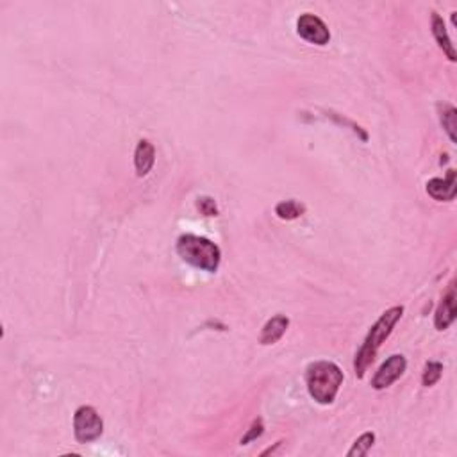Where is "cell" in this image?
Listing matches in <instances>:
<instances>
[{
    "mask_svg": "<svg viewBox=\"0 0 457 457\" xmlns=\"http://www.w3.org/2000/svg\"><path fill=\"white\" fill-rule=\"evenodd\" d=\"M197 206H198V209L202 211V214H206V217H217V214H218L217 202H214V200L211 197L198 198Z\"/></svg>",
    "mask_w": 457,
    "mask_h": 457,
    "instance_id": "cell-17",
    "label": "cell"
},
{
    "mask_svg": "<svg viewBox=\"0 0 457 457\" xmlns=\"http://www.w3.org/2000/svg\"><path fill=\"white\" fill-rule=\"evenodd\" d=\"M402 315H404V307H402V305L389 307L388 311L382 312V317L375 322L374 327L370 329L368 336H366L361 348H359V352L355 354L354 370H355V375H358L359 379L365 377L366 370H368V366L374 362L379 348H381L382 343L388 339V336L391 334L393 327H395L396 322L402 318Z\"/></svg>",
    "mask_w": 457,
    "mask_h": 457,
    "instance_id": "cell-1",
    "label": "cell"
},
{
    "mask_svg": "<svg viewBox=\"0 0 457 457\" xmlns=\"http://www.w3.org/2000/svg\"><path fill=\"white\" fill-rule=\"evenodd\" d=\"M343 372L338 365L331 361L311 362L305 370V384L311 398L318 404L329 406L336 400L343 384Z\"/></svg>",
    "mask_w": 457,
    "mask_h": 457,
    "instance_id": "cell-2",
    "label": "cell"
},
{
    "mask_svg": "<svg viewBox=\"0 0 457 457\" xmlns=\"http://www.w3.org/2000/svg\"><path fill=\"white\" fill-rule=\"evenodd\" d=\"M441 374H443V365L438 361H429L425 365V370H423V375H422V382L425 388H431V386H434L436 382L441 379Z\"/></svg>",
    "mask_w": 457,
    "mask_h": 457,
    "instance_id": "cell-15",
    "label": "cell"
},
{
    "mask_svg": "<svg viewBox=\"0 0 457 457\" xmlns=\"http://www.w3.org/2000/svg\"><path fill=\"white\" fill-rule=\"evenodd\" d=\"M263 432H264V425H263V422H261V420H255V422L252 423L250 429H248L247 434H245L243 438H241V445H247V443L254 441V439L260 438V436L263 434Z\"/></svg>",
    "mask_w": 457,
    "mask_h": 457,
    "instance_id": "cell-16",
    "label": "cell"
},
{
    "mask_svg": "<svg viewBox=\"0 0 457 457\" xmlns=\"http://www.w3.org/2000/svg\"><path fill=\"white\" fill-rule=\"evenodd\" d=\"M297 32L302 39L312 43V45L324 47L331 42V32L324 20L318 18L317 15L305 13L297 20Z\"/></svg>",
    "mask_w": 457,
    "mask_h": 457,
    "instance_id": "cell-5",
    "label": "cell"
},
{
    "mask_svg": "<svg viewBox=\"0 0 457 457\" xmlns=\"http://www.w3.org/2000/svg\"><path fill=\"white\" fill-rule=\"evenodd\" d=\"M304 213V204L297 202V200H282V202H279L277 207H275V214H277L281 220H297V218H300Z\"/></svg>",
    "mask_w": 457,
    "mask_h": 457,
    "instance_id": "cell-13",
    "label": "cell"
},
{
    "mask_svg": "<svg viewBox=\"0 0 457 457\" xmlns=\"http://www.w3.org/2000/svg\"><path fill=\"white\" fill-rule=\"evenodd\" d=\"M439 111V120L441 126L445 129V133L449 134L450 141L456 143V129H457V111L452 104H438Z\"/></svg>",
    "mask_w": 457,
    "mask_h": 457,
    "instance_id": "cell-12",
    "label": "cell"
},
{
    "mask_svg": "<svg viewBox=\"0 0 457 457\" xmlns=\"http://www.w3.org/2000/svg\"><path fill=\"white\" fill-rule=\"evenodd\" d=\"M406 368H408V361H406L404 355H391V358L386 359L381 368L377 370L375 377L372 379V386H374V389L389 388L393 382L398 381V379L404 375Z\"/></svg>",
    "mask_w": 457,
    "mask_h": 457,
    "instance_id": "cell-6",
    "label": "cell"
},
{
    "mask_svg": "<svg viewBox=\"0 0 457 457\" xmlns=\"http://www.w3.org/2000/svg\"><path fill=\"white\" fill-rule=\"evenodd\" d=\"M427 193L438 202H450L457 193V176L456 170H449L446 177H434L427 183Z\"/></svg>",
    "mask_w": 457,
    "mask_h": 457,
    "instance_id": "cell-7",
    "label": "cell"
},
{
    "mask_svg": "<svg viewBox=\"0 0 457 457\" xmlns=\"http://www.w3.org/2000/svg\"><path fill=\"white\" fill-rule=\"evenodd\" d=\"M432 35H434L436 42H438L439 49L443 50V54H445V56L449 57L450 61L456 63V59H457L456 49H453L452 39L449 38V32H446L445 22H443V18L438 15V13H432Z\"/></svg>",
    "mask_w": 457,
    "mask_h": 457,
    "instance_id": "cell-11",
    "label": "cell"
},
{
    "mask_svg": "<svg viewBox=\"0 0 457 457\" xmlns=\"http://www.w3.org/2000/svg\"><path fill=\"white\" fill-rule=\"evenodd\" d=\"M375 443V434L374 432H365L362 436H359L358 439L354 441V445H352V449L348 450L347 456L348 457H362L368 453V450L374 446Z\"/></svg>",
    "mask_w": 457,
    "mask_h": 457,
    "instance_id": "cell-14",
    "label": "cell"
},
{
    "mask_svg": "<svg viewBox=\"0 0 457 457\" xmlns=\"http://www.w3.org/2000/svg\"><path fill=\"white\" fill-rule=\"evenodd\" d=\"M177 254L181 255L184 263L209 272V274H214L218 270L221 261V252L218 245H214L207 238L195 236V234H183L177 240Z\"/></svg>",
    "mask_w": 457,
    "mask_h": 457,
    "instance_id": "cell-3",
    "label": "cell"
},
{
    "mask_svg": "<svg viewBox=\"0 0 457 457\" xmlns=\"http://www.w3.org/2000/svg\"><path fill=\"white\" fill-rule=\"evenodd\" d=\"M104 432V422L92 406H83L73 415V434L79 443H92Z\"/></svg>",
    "mask_w": 457,
    "mask_h": 457,
    "instance_id": "cell-4",
    "label": "cell"
},
{
    "mask_svg": "<svg viewBox=\"0 0 457 457\" xmlns=\"http://www.w3.org/2000/svg\"><path fill=\"white\" fill-rule=\"evenodd\" d=\"M156 163V149L149 140L138 141L136 152H134V166H136L138 177H145L152 170Z\"/></svg>",
    "mask_w": 457,
    "mask_h": 457,
    "instance_id": "cell-9",
    "label": "cell"
},
{
    "mask_svg": "<svg viewBox=\"0 0 457 457\" xmlns=\"http://www.w3.org/2000/svg\"><path fill=\"white\" fill-rule=\"evenodd\" d=\"M288 325H290V320L282 315H277V317L270 318V320L264 324L263 331H261L260 341L261 345H274L277 343L282 336L288 331Z\"/></svg>",
    "mask_w": 457,
    "mask_h": 457,
    "instance_id": "cell-10",
    "label": "cell"
},
{
    "mask_svg": "<svg viewBox=\"0 0 457 457\" xmlns=\"http://www.w3.org/2000/svg\"><path fill=\"white\" fill-rule=\"evenodd\" d=\"M456 320V288H453V281L450 282V288L446 295L443 297L441 304L436 309L434 315V325L438 331H445Z\"/></svg>",
    "mask_w": 457,
    "mask_h": 457,
    "instance_id": "cell-8",
    "label": "cell"
}]
</instances>
